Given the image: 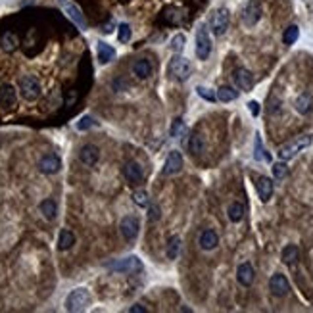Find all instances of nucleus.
<instances>
[{
	"mask_svg": "<svg viewBox=\"0 0 313 313\" xmlns=\"http://www.w3.org/2000/svg\"><path fill=\"white\" fill-rule=\"evenodd\" d=\"M133 73H135L139 79H148V77H152V73H154V66H152L150 60L140 58V60H137V62L133 64Z\"/></svg>",
	"mask_w": 313,
	"mask_h": 313,
	"instance_id": "6ab92c4d",
	"label": "nucleus"
},
{
	"mask_svg": "<svg viewBox=\"0 0 313 313\" xmlns=\"http://www.w3.org/2000/svg\"><path fill=\"white\" fill-rule=\"evenodd\" d=\"M227 213H229V219L233 221V223H238V221H242L244 217V206L240 202H233L229 209H227Z\"/></svg>",
	"mask_w": 313,
	"mask_h": 313,
	"instance_id": "c85d7f7f",
	"label": "nucleus"
},
{
	"mask_svg": "<svg viewBox=\"0 0 313 313\" xmlns=\"http://www.w3.org/2000/svg\"><path fill=\"white\" fill-rule=\"evenodd\" d=\"M119 229H121L123 238H125L127 242H133V240L139 236L140 219L137 217V215H127V217H123V219H121Z\"/></svg>",
	"mask_w": 313,
	"mask_h": 313,
	"instance_id": "6e6552de",
	"label": "nucleus"
},
{
	"mask_svg": "<svg viewBox=\"0 0 313 313\" xmlns=\"http://www.w3.org/2000/svg\"><path fill=\"white\" fill-rule=\"evenodd\" d=\"M62 6H64L68 18H70L75 25H79L81 31H85V29H87V19H85V16H83L81 8H79L77 4H73V2H68V0H62Z\"/></svg>",
	"mask_w": 313,
	"mask_h": 313,
	"instance_id": "9b49d317",
	"label": "nucleus"
},
{
	"mask_svg": "<svg viewBox=\"0 0 313 313\" xmlns=\"http://www.w3.org/2000/svg\"><path fill=\"white\" fill-rule=\"evenodd\" d=\"M185 42H187V37L179 33V35H175L173 39H171V44H169V46H171V50H173V52L179 54V52H183V48H185Z\"/></svg>",
	"mask_w": 313,
	"mask_h": 313,
	"instance_id": "f704fd0d",
	"label": "nucleus"
},
{
	"mask_svg": "<svg viewBox=\"0 0 313 313\" xmlns=\"http://www.w3.org/2000/svg\"><path fill=\"white\" fill-rule=\"evenodd\" d=\"M39 208H40V213L44 215V219H48V221L56 219V215H58V206H56V202H54V200H50V198L42 200Z\"/></svg>",
	"mask_w": 313,
	"mask_h": 313,
	"instance_id": "b1692460",
	"label": "nucleus"
},
{
	"mask_svg": "<svg viewBox=\"0 0 313 313\" xmlns=\"http://www.w3.org/2000/svg\"><path fill=\"white\" fill-rule=\"evenodd\" d=\"M19 92L27 102H33L40 96V83L33 75H25L19 79Z\"/></svg>",
	"mask_w": 313,
	"mask_h": 313,
	"instance_id": "39448f33",
	"label": "nucleus"
},
{
	"mask_svg": "<svg viewBox=\"0 0 313 313\" xmlns=\"http://www.w3.org/2000/svg\"><path fill=\"white\" fill-rule=\"evenodd\" d=\"M62 169V159L56 154H46L39 159V171L44 175H54Z\"/></svg>",
	"mask_w": 313,
	"mask_h": 313,
	"instance_id": "9d476101",
	"label": "nucleus"
},
{
	"mask_svg": "<svg viewBox=\"0 0 313 313\" xmlns=\"http://www.w3.org/2000/svg\"><path fill=\"white\" fill-rule=\"evenodd\" d=\"M217 244H219V236H217L215 231L206 229V231L200 235V248H202V250H213V248H217Z\"/></svg>",
	"mask_w": 313,
	"mask_h": 313,
	"instance_id": "aec40b11",
	"label": "nucleus"
},
{
	"mask_svg": "<svg viewBox=\"0 0 313 313\" xmlns=\"http://www.w3.org/2000/svg\"><path fill=\"white\" fill-rule=\"evenodd\" d=\"M79 159H81L83 165L94 167V165L98 163V159H100V150H98V146H94V144H85V146H81V150H79Z\"/></svg>",
	"mask_w": 313,
	"mask_h": 313,
	"instance_id": "f8f14e48",
	"label": "nucleus"
},
{
	"mask_svg": "<svg viewBox=\"0 0 313 313\" xmlns=\"http://www.w3.org/2000/svg\"><path fill=\"white\" fill-rule=\"evenodd\" d=\"M73 244H75V235L71 233L70 229H62L60 231V238H58V248L62 252H66V250H70Z\"/></svg>",
	"mask_w": 313,
	"mask_h": 313,
	"instance_id": "393cba45",
	"label": "nucleus"
},
{
	"mask_svg": "<svg viewBox=\"0 0 313 313\" xmlns=\"http://www.w3.org/2000/svg\"><path fill=\"white\" fill-rule=\"evenodd\" d=\"M183 169V154L179 150H171L163 165V175H175Z\"/></svg>",
	"mask_w": 313,
	"mask_h": 313,
	"instance_id": "2eb2a0df",
	"label": "nucleus"
},
{
	"mask_svg": "<svg viewBox=\"0 0 313 313\" xmlns=\"http://www.w3.org/2000/svg\"><path fill=\"white\" fill-rule=\"evenodd\" d=\"M298 37H300V29H298V25H288L286 27V31H284V35H282V42L284 44H294L296 40H298Z\"/></svg>",
	"mask_w": 313,
	"mask_h": 313,
	"instance_id": "2f4dec72",
	"label": "nucleus"
},
{
	"mask_svg": "<svg viewBox=\"0 0 313 313\" xmlns=\"http://www.w3.org/2000/svg\"><path fill=\"white\" fill-rule=\"evenodd\" d=\"M18 44H19V40L14 33L6 31V33L2 35V50H4V52H14V50L18 48Z\"/></svg>",
	"mask_w": 313,
	"mask_h": 313,
	"instance_id": "bb28decb",
	"label": "nucleus"
},
{
	"mask_svg": "<svg viewBox=\"0 0 313 313\" xmlns=\"http://www.w3.org/2000/svg\"><path fill=\"white\" fill-rule=\"evenodd\" d=\"M273 175H275V179H284L286 175H288V167H286V163L284 161H278L273 165Z\"/></svg>",
	"mask_w": 313,
	"mask_h": 313,
	"instance_id": "ea45409f",
	"label": "nucleus"
},
{
	"mask_svg": "<svg viewBox=\"0 0 313 313\" xmlns=\"http://www.w3.org/2000/svg\"><path fill=\"white\" fill-rule=\"evenodd\" d=\"M229 23H231V16H229V10L227 8H217L213 14H211V19H209V29L215 37H221L227 33L229 29Z\"/></svg>",
	"mask_w": 313,
	"mask_h": 313,
	"instance_id": "20e7f679",
	"label": "nucleus"
},
{
	"mask_svg": "<svg viewBox=\"0 0 313 313\" xmlns=\"http://www.w3.org/2000/svg\"><path fill=\"white\" fill-rule=\"evenodd\" d=\"M196 92H198V96H202V98H204V100H208V102H215V100H217V94H215L211 88L198 87L196 88Z\"/></svg>",
	"mask_w": 313,
	"mask_h": 313,
	"instance_id": "4c0bfd02",
	"label": "nucleus"
},
{
	"mask_svg": "<svg viewBox=\"0 0 313 313\" xmlns=\"http://www.w3.org/2000/svg\"><path fill=\"white\" fill-rule=\"evenodd\" d=\"M96 54H98V62L104 66V64H110V62L114 60L116 50H114V46H110L108 42H98V44H96Z\"/></svg>",
	"mask_w": 313,
	"mask_h": 313,
	"instance_id": "5701e85b",
	"label": "nucleus"
},
{
	"mask_svg": "<svg viewBox=\"0 0 313 313\" xmlns=\"http://www.w3.org/2000/svg\"><path fill=\"white\" fill-rule=\"evenodd\" d=\"M133 202H135L139 208H148V204H150V196H148V192L137 191V192H133Z\"/></svg>",
	"mask_w": 313,
	"mask_h": 313,
	"instance_id": "72a5a7b5",
	"label": "nucleus"
},
{
	"mask_svg": "<svg viewBox=\"0 0 313 313\" xmlns=\"http://www.w3.org/2000/svg\"><path fill=\"white\" fill-rule=\"evenodd\" d=\"M148 219L150 221H157L159 219V206H156V204H148Z\"/></svg>",
	"mask_w": 313,
	"mask_h": 313,
	"instance_id": "a19ab883",
	"label": "nucleus"
},
{
	"mask_svg": "<svg viewBox=\"0 0 313 313\" xmlns=\"http://www.w3.org/2000/svg\"><path fill=\"white\" fill-rule=\"evenodd\" d=\"M106 267L116 271V273H139V271H142V261L137 256H129V258H123V260L112 261Z\"/></svg>",
	"mask_w": 313,
	"mask_h": 313,
	"instance_id": "0eeeda50",
	"label": "nucleus"
},
{
	"mask_svg": "<svg viewBox=\"0 0 313 313\" xmlns=\"http://www.w3.org/2000/svg\"><path fill=\"white\" fill-rule=\"evenodd\" d=\"M254 157H256L258 161H271V156L265 152L260 135H256V142H254Z\"/></svg>",
	"mask_w": 313,
	"mask_h": 313,
	"instance_id": "7c9ffc66",
	"label": "nucleus"
},
{
	"mask_svg": "<svg viewBox=\"0 0 313 313\" xmlns=\"http://www.w3.org/2000/svg\"><path fill=\"white\" fill-rule=\"evenodd\" d=\"M261 19V2L260 0H250L242 10V23L246 27H254Z\"/></svg>",
	"mask_w": 313,
	"mask_h": 313,
	"instance_id": "1a4fd4ad",
	"label": "nucleus"
},
{
	"mask_svg": "<svg viewBox=\"0 0 313 313\" xmlns=\"http://www.w3.org/2000/svg\"><path fill=\"white\" fill-rule=\"evenodd\" d=\"M131 39V27L127 23H119L117 25V40L119 42H127Z\"/></svg>",
	"mask_w": 313,
	"mask_h": 313,
	"instance_id": "e433bc0d",
	"label": "nucleus"
},
{
	"mask_svg": "<svg viewBox=\"0 0 313 313\" xmlns=\"http://www.w3.org/2000/svg\"><path fill=\"white\" fill-rule=\"evenodd\" d=\"M298 256H300L298 246H296V244H288V246L282 250L280 260H282V263H286V265H294L296 261H298Z\"/></svg>",
	"mask_w": 313,
	"mask_h": 313,
	"instance_id": "a878e982",
	"label": "nucleus"
},
{
	"mask_svg": "<svg viewBox=\"0 0 313 313\" xmlns=\"http://www.w3.org/2000/svg\"><path fill=\"white\" fill-rule=\"evenodd\" d=\"M123 175H125V179L131 185H139V183H142V179H144V171H142V167H140L137 161H127L125 167H123Z\"/></svg>",
	"mask_w": 313,
	"mask_h": 313,
	"instance_id": "dca6fc26",
	"label": "nucleus"
},
{
	"mask_svg": "<svg viewBox=\"0 0 313 313\" xmlns=\"http://www.w3.org/2000/svg\"><path fill=\"white\" fill-rule=\"evenodd\" d=\"M248 108H250V114H252V116H260V104H258L256 100L248 102Z\"/></svg>",
	"mask_w": 313,
	"mask_h": 313,
	"instance_id": "79ce46f5",
	"label": "nucleus"
},
{
	"mask_svg": "<svg viewBox=\"0 0 313 313\" xmlns=\"http://www.w3.org/2000/svg\"><path fill=\"white\" fill-rule=\"evenodd\" d=\"M14 104H16V88L12 85H2L0 87V106L12 108Z\"/></svg>",
	"mask_w": 313,
	"mask_h": 313,
	"instance_id": "412c9836",
	"label": "nucleus"
},
{
	"mask_svg": "<svg viewBox=\"0 0 313 313\" xmlns=\"http://www.w3.org/2000/svg\"><path fill=\"white\" fill-rule=\"evenodd\" d=\"M169 75L177 79V81H187L189 77L192 75V64L187 60V58H183V56H173L171 58V62H169Z\"/></svg>",
	"mask_w": 313,
	"mask_h": 313,
	"instance_id": "7ed1b4c3",
	"label": "nucleus"
},
{
	"mask_svg": "<svg viewBox=\"0 0 313 313\" xmlns=\"http://www.w3.org/2000/svg\"><path fill=\"white\" fill-rule=\"evenodd\" d=\"M187 133V125H185V121L183 119H175L173 125H171V137H183Z\"/></svg>",
	"mask_w": 313,
	"mask_h": 313,
	"instance_id": "c9c22d12",
	"label": "nucleus"
},
{
	"mask_svg": "<svg viewBox=\"0 0 313 313\" xmlns=\"http://www.w3.org/2000/svg\"><path fill=\"white\" fill-rule=\"evenodd\" d=\"M238 98V90H235L233 87H219L217 90V100H221V102H233V100H236Z\"/></svg>",
	"mask_w": 313,
	"mask_h": 313,
	"instance_id": "cd10ccee",
	"label": "nucleus"
},
{
	"mask_svg": "<svg viewBox=\"0 0 313 313\" xmlns=\"http://www.w3.org/2000/svg\"><path fill=\"white\" fill-rule=\"evenodd\" d=\"M189 150L192 156H200L204 152V137L202 135H192L189 140Z\"/></svg>",
	"mask_w": 313,
	"mask_h": 313,
	"instance_id": "c756f323",
	"label": "nucleus"
},
{
	"mask_svg": "<svg viewBox=\"0 0 313 313\" xmlns=\"http://www.w3.org/2000/svg\"><path fill=\"white\" fill-rule=\"evenodd\" d=\"M269 290H271V294L277 296V298H284V296L290 292V284H288V278L284 277V275H273L271 280H269Z\"/></svg>",
	"mask_w": 313,
	"mask_h": 313,
	"instance_id": "ddd939ff",
	"label": "nucleus"
},
{
	"mask_svg": "<svg viewBox=\"0 0 313 313\" xmlns=\"http://www.w3.org/2000/svg\"><path fill=\"white\" fill-rule=\"evenodd\" d=\"M98 123L94 121L90 116H83L81 119H79V123H77V129L79 131H87V129H90V127H96Z\"/></svg>",
	"mask_w": 313,
	"mask_h": 313,
	"instance_id": "58836bf2",
	"label": "nucleus"
},
{
	"mask_svg": "<svg viewBox=\"0 0 313 313\" xmlns=\"http://www.w3.org/2000/svg\"><path fill=\"white\" fill-rule=\"evenodd\" d=\"M310 144H312V135H300V137H296L294 140H290V142H286V144H282V146L278 148V157H280L282 161L292 159L298 152H302V150L308 148Z\"/></svg>",
	"mask_w": 313,
	"mask_h": 313,
	"instance_id": "f257e3e1",
	"label": "nucleus"
},
{
	"mask_svg": "<svg viewBox=\"0 0 313 313\" xmlns=\"http://www.w3.org/2000/svg\"><path fill=\"white\" fill-rule=\"evenodd\" d=\"M256 189H258V194H260V200L261 202H269L271 196H273V181L269 177H260L256 181Z\"/></svg>",
	"mask_w": 313,
	"mask_h": 313,
	"instance_id": "f3484780",
	"label": "nucleus"
},
{
	"mask_svg": "<svg viewBox=\"0 0 313 313\" xmlns=\"http://www.w3.org/2000/svg\"><path fill=\"white\" fill-rule=\"evenodd\" d=\"M233 79H235V85L240 88V90H246V92H248V90H252V87H254V75L248 70H244V68L235 70Z\"/></svg>",
	"mask_w": 313,
	"mask_h": 313,
	"instance_id": "4468645a",
	"label": "nucleus"
},
{
	"mask_svg": "<svg viewBox=\"0 0 313 313\" xmlns=\"http://www.w3.org/2000/svg\"><path fill=\"white\" fill-rule=\"evenodd\" d=\"M90 306V292L87 288H75L66 298V310L68 312H85Z\"/></svg>",
	"mask_w": 313,
	"mask_h": 313,
	"instance_id": "f03ea898",
	"label": "nucleus"
},
{
	"mask_svg": "<svg viewBox=\"0 0 313 313\" xmlns=\"http://www.w3.org/2000/svg\"><path fill=\"white\" fill-rule=\"evenodd\" d=\"M209 54H211V39H209L208 27L202 23L198 25V31H196V56L198 60H208Z\"/></svg>",
	"mask_w": 313,
	"mask_h": 313,
	"instance_id": "423d86ee",
	"label": "nucleus"
},
{
	"mask_svg": "<svg viewBox=\"0 0 313 313\" xmlns=\"http://www.w3.org/2000/svg\"><path fill=\"white\" fill-rule=\"evenodd\" d=\"M236 278L242 286H252L254 278H256V273H254V267L252 263H240L238 269H236Z\"/></svg>",
	"mask_w": 313,
	"mask_h": 313,
	"instance_id": "a211bd4d",
	"label": "nucleus"
},
{
	"mask_svg": "<svg viewBox=\"0 0 313 313\" xmlns=\"http://www.w3.org/2000/svg\"><path fill=\"white\" fill-rule=\"evenodd\" d=\"M296 110H298L302 116H308V114H312L313 96L310 94V92H304V94H300V96L296 98Z\"/></svg>",
	"mask_w": 313,
	"mask_h": 313,
	"instance_id": "4be33fe9",
	"label": "nucleus"
},
{
	"mask_svg": "<svg viewBox=\"0 0 313 313\" xmlns=\"http://www.w3.org/2000/svg\"><path fill=\"white\" fill-rule=\"evenodd\" d=\"M129 312L131 313H146V308H142L140 304H135V306L129 308Z\"/></svg>",
	"mask_w": 313,
	"mask_h": 313,
	"instance_id": "37998d69",
	"label": "nucleus"
},
{
	"mask_svg": "<svg viewBox=\"0 0 313 313\" xmlns=\"http://www.w3.org/2000/svg\"><path fill=\"white\" fill-rule=\"evenodd\" d=\"M179 250H181V238H179V236H171L169 242H167V250H165L167 258H169V260H175V258L179 256Z\"/></svg>",
	"mask_w": 313,
	"mask_h": 313,
	"instance_id": "473e14b6",
	"label": "nucleus"
}]
</instances>
